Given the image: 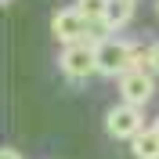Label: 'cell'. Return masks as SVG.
Masks as SVG:
<instances>
[{
    "label": "cell",
    "instance_id": "obj_5",
    "mask_svg": "<svg viewBox=\"0 0 159 159\" xmlns=\"http://www.w3.org/2000/svg\"><path fill=\"white\" fill-rule=\"evenodd\" d=\"M119 98L145 109V105L156 98V80H152V72H145V69L123 72V76H119Z\"/></svg>",
    "mask_w": 159,
    "mask_h": 159
},
{
    "label": "cell",
    "instance_id": "obj_1",
    "mask_svg": "<svg viewBox=\"0 0 159 159\" xmlns=\"http://www.w3.org/2000/svg\"><path fill=\"white\" fill-rule=\"evenodd\" d=\"M61 72L69 80H87L98 72V43L90 36L76 40V43H65V51H61V58H58Z\"/></svg>",
    "mask_w": 159,
    "mask_h": 159
},
{
    "label": "cell",
    "instance_id": "obj_11",
    "mask_svg": "<svg viewBox=\"0 0 159 159\" xmlns=\"http://www.w3.org/2000/svg\"><path fill=\"white\" fill-rule=\"evenodd\" d=\"M156 15H159V0H156Z\"/></svg>",
    "mask_w": 159,
    "mask_h": 159
},
{
    "label": "cell",
    "instance_id": "obj_13",
    "mask_svg": "<svg viewBox=\"0 0 159 159\" xmlns=\"http://www.w3.org/2000/svg\"><path fill=\"white\" fill-rule=\"evenodd\" d=\"M4 4H11V0H4Z\"/></svg>",
    "mask_w": 159,
    "mask_h": 159
},
{
    "label": "cell",
    "instance_id": "obj_8",
    "mask_svg": "<svg viewBox=\"0 0 159 159\" xmlns=\"http://www.w3.org/2000/svg\"><path fill=\"white\" fill-rule=\"evenodd\" d=\"M109 4H112V0H76V7L87 15V22H105Z\"/></svg>",
    "mask_w": 159,
    "mask_h": 159
},
{
    "label": "cell",
    "instance_id": "obj_7",
    "mask_svg": "<svg viewBox=\"0 0 159 159\" xmlns=\"http://www.w3.org/2000/svg\"><path fill=\"white\" fill-rule=\"evenodd\" d=\"M130 156L134 159H159V130L145 127L138 138L130 141Z\"/></svg>",
    "mask_w": 159,
    "mask_h": 159
},
{
    "label": "cell",
    "instance_id": "obj_6",
    "mask_svg": "<svg viewBox=\"0 0 159 159\" xmlns=\"http://www.w3.org/2000/svg\"><path fill=\"white\" fill-rule=\"evenodd\" d=\"M138 4H141V0H112L109 11H105V22H101V25H105L109 33H119L130 18H134V7H138Z\"/></svg>",
    "mask_w": 159,
    "mask_h": 159
},
{
    "label": "cell",
    "instance_id": "obj_4",
    "mask_svg": "<svg viewBox=\"0 0 159 159\" xmlns=\"http://www.w3.org/2000/svg\"><path fill=\"white\" fill-rule=\"evenodd\" d=\"M87 15L72 4V7H58L54 11V18H51V33H54V40H61V43H76V40L87 36Z\"/></svg>",
    "mask_w": 159,
    "mask_h": 159
},
{
    "label": "cell",
    "instance_id": "obj_10",
    "mask_svg": "<svg viewBox=\"0 0 159 159\" xmlns=\"http://www.w3.org/2000/svg\"><path fill=\"white\" fill-rule=\"evenodd\" d=\"M148 58H152V72H159V43L148 47Z\"/></svg>",
    "mask_w": 159,
    "mask_h": 159
},
{
    "label": "cell",
    "instance_id": "obj_9",
    "mask_svg": "<svg viewBox=\"0 0 159 159\" xmlns=\"http://www.w3.org/2000/svg\"><path fill=\"white\" fill-rule=\"evenodd\" d=\"M0 159H25V156H22V152H18V148H11V145H7V148L0 152Z\"/></svg>",
    "mask_w": 159,
    "mask_h": 159
},
{
    "label": "cell",
    "instance_id": "obj_12",
    "mask_svg": "<svg viewBox=\"0 0 159 159\" xmlns=\"http://www.w3.org/2000/svg\"><path fill=\"white\" fill-rule=\"evenodd\" d=\"M156 130H159V119H156Z\"/></svg>",
    "mask_w": 159,
    "mask_h": 159
},
{
    "label": "cell",
    "instance_id": "obj_2",
    "mask_svg": "<svg viewBox=\"0 0 159 159\" xmlns=\"http://www.w3.org/2000/svg\"><path fill=\"white\" fill-rule=\"evenodd\" d=\"M105 130H109V138L116 141H134L145 130V109L141 105H130V101H119L105 112Z\"/></svg>",
    "mask_w": 159,
    "mask_h": 159
},
{
    "label": "cell",
    "instance_id": "obj_3",
    "mask_svg": "<svg viewBox=\"0 0 159 159\" xmlns=\"http://www.w3.org/2000/svg\"><path fill=\"white\" fill-rule=\"evenodd\" d=\"M134 65V47L127 40H98V72L101 76H123Z\"/></svg>",
    "mask_w": 159,
    "mask_h": 159
}]
</instances>
